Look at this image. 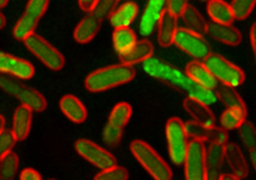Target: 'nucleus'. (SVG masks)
<instances>
[{
  "label": "nucleus",
  "mask_w": 256,
  "mask_h": 180,
  "mask_svg": "<svg viewBox=\"0 0 256 180\" xmlns=\"http://www.w3.org/2000/svg\"><path fill=\"white\" fill-rule=\"evenodd\" d=\"M142 68L150 76L164 82L166 85L184 92L189 98H194L207 105H212L218 100L214 90L207 89L196 83L187 74L181 72L180 68L168 64L165 61L150 57L142 62Z\"/></svg>",
  "instance_id": "obj_1"
},
{
  "label": "nucleus",
  "mask_w": 256,
  "mask_h": 180,
  "mask_svg": "<svg viewBox=\"0 0 256 180\" xmlns=\"http://www.w3.org/2000/svg\"><path fill=\"white\" fill-rule=\"evenodd\" d=\"M135 74L133 66L124 63L112 64L90 72L85 79V86L92 92H104L126 84L133 80Z\"/></svg>",
  "instance_id": "obj_2"
},
{
  "label": "nucleus",
  "mask_w": 256,
  "mask_h": 180,
  "mask_svg": "<svg viewBox=\"0 0 256 180\" xmlns=\"http://www.w3.org/2000/svg\"><path fill=\"white\" fill-rule=\"evenodd\" d=\"M130 152L154 180H170L172 178V168L148 142L134 140L130 144Z\"/></svg>",
  "instance_id": "obj_3"
},
{
  "label": "nucleus",
  "mask_w": 256,
  "mask_h": 180,
  "mask_svg": "<svg viewBox=\"0 0 256 180\" xmlns=\"http://www.w3.org/2000/svg\"><path fill=\"white\" fill-rule=\"evenodd\" d=\"M166 138L168 152L172 162L176 166L183 165L189 141L185 124L180 118L174 116L166 122Z\"/></svg>",
  "instance_id": "obj_4"
},
{
  "label": "nucleus",
  "mask_w": 256,
  "mask_h": 180,
  "mask_svg": "<svg viewBox=\"0 0 256 180\" xmlns=\"http://www.w3.org/2000/svg\"><path fill=\"white\" fill-rule=\"evenodd\" d=\"M204 61L214 78L222 84L234 88L243 84L246 78L243 70L226 60L222 55L210 53Z\"/></svg>",
  "instance_id": "obj_5"
},
{
  "label": "nucleus",
  "mask_w": 256,
  "mask_h": 180,
  "mask_svg": "<svg viewBox=\"0 0 256 180\" xmlns=\"http://www.w3.org/2000/svg\"><path fill=\"white\" fill-rule=\"evenodd\" d=\"M24 42L26 48L50 70H60L63 68L64 66L63 54L46 40L34 33Z\"/></svg>",
  "instance_id": "obj_6"
},
{
  "label": "nucleus",
  "mask_w": 256,
  "mask_h": 180,
  "mask_svg": "<svg viewBox=\"0 0 256 180\" xmlns=\"http://www.w3.org/2000/svg\"><path fill=\"white\" fill-rule=\"evenodd\" d=\"M174 44L196 60H204L211 53L210 44L204 36L192 32L188 28H178L176 30Z\"/></svg>",
  "instance_id": "obj_7"
},
{
  "label": "nucleus",
  "mask_w": 256,
  "mask_h": 180,
  "mask_svg": "<svg viewBox=\"0 0 256 180\" xmlns=\"http://www.w3.org/2000/svg\"><path fill=\"white\" fill-rule=\"evenodd\" d=\"M185 178L188 180H206V148L204 142H189L184 162Z\"/></svg>",
  "instance_id": "obj_8"
},
{
  "label": "nucleus",
  "mask_w": 256,
  "mask_h": 180,
  "mask_svg": "<svg viewBox=\"0 0 256 180\" xmlns=\"http://www.w3.org/2000/svg\"><path fill=\"white\" fill-rule=\"evenodd\" d=\"M74 146L78 154L100 170L116 165L114 155L90 140L79 139Z\"/></svg>",
  "instance_id": "obj_9"
},
{
  "label": "nucleus",
  "mask_w": 256,
  "mask_h": 180,
  "mask_svg": "<svg viewBox=\"0 0 256 180\" xmlns=\"http://www.w3.org/2000/svg\"><path fill=\"white\" fill-rule=\"evenodd\" d=\"M185 124V129L188 134V137H191L194 140L202 142H209L210 144H226L228 140V131L222 128H217L215 126H207L200 124L194 120L187 122Z\"/></svg>",
  "instance_id": "obj_10"
},
{
  "label": "nucleus",
  "mask_w": 256,
  "mask_h": 180,
  "mask_svg": "<svg viewBox=\"0 0 256 180\" xmlns=\"http://www.w3.org/2000/svg\"><path fill=\"white\" fill-rule=\"evenodd\" d=\"M168 7V0H148L140 20L139 31L144 37L150 36Z\"/></svg>",
  "instance_id": "obj_11"
},
{
  "label": "nucleus",
  "mask_w": 256,
  "mask_h": 180,
  "mask_svg": "<svg viewBox=\"0 0 256 180\" xmlns=\"http://www.w3.org/2000/svg\"><path fill=\"white\" fill-rule=\"evenodd\" d=\"M0 74H8L20 80H27L33 78L35 68L26 60L0 52Z\"/></svg>",
  "instance_id": "obj_12"
},
{
  "label": "nucleus",
  "mask_w": 256,
  "mask_h": 180,
  "mask_svg": "<svg viewBox=\"0 0 256 180\" xmlns=\"http://www.w3.org/2000/svg\"><path fill=\"white\" fill-rule=\"evenodd\" d=\"M207 34L220 42L231 46H236L242 42L241 32L231 24H222L212 22L207 26Z\"/></svg>",
  "instance_id": "obj_13"
},
{
  "label": "nucleus",
  "mask_w": 256,
  "mask_h": 180,
  "mask_svg": "<svg viewBox=\"0 0 256 180\" xmlns=\"http://www.w3.org/2000/svg\"><path fill=\"white\" fill-rule=\"evenodd\" d=\"M224 160V144H210L206 150V180H218Z\"/></svg>",
  "instance_id": "obj_14"
},
{
  "label": "nucleus",
  "mask_w": 256,
  "mask_h": 180,
  "mask_svg": "<svg viewBox=\"0 0 256 180\" xmlns=\"http://www.w3.org/2000/svg\"><path fill=\"white\" fill-rule=\"evenodd\" d=\"M224 159L238 180L246 178L248 176V166L239 146L234 142L224 144Z\"/></svg>",
  "instance_id": "obj_15"
},
{
  "label": "nucleus",
  "mask_w": 256,
  "mask_h": 180,
  "mask_svg": "<svg viewBox=\"0 0 256 180\" xmlns=\"http://www.w3.org/2000/svg\"><path fill=\"white\" fill-rule=\"evenodd\" d=\"M208 106L209 105L189 96H187L183 102V107L185 111L192 116L194 122L204 126H215L216 120L213 112Z\"/></svg>",
  "instance_id": "obj_16"
},
{
  "label": "nucleus",
  "mask_w": 256,
  "mask_h": 180,
  "mask_svg": "<svg viewBox=\"0 0 256 180\" xmlns=\"http://www.w3.org/2000/svg\"><path fill=\"white\" fill-rule=\"evenodd\" d=\"M186 74L192 81L207 89L215 90L218 87V80L214 78L204 63L198 60L192 61L187 64Z\"/></svg>",
  "instance_id": "obj_17"
},
{
  "label": "nucleus",
  "mask_w": 256,
  "mask_h": 180,
  "mask_svg": "<svg viewBox=\"0 0 256 180\" xmlns=\"http://www.w3.org/2000/svg\"><path fill=\"white\" fill-rule=\"evenodd\" d=\"M100 26L102 20L89 12L76 27L74 32V38L78 44H88L96 37L100 29Z\"/></svg>",
  "instance_id": "obj_18"
},
{
  "label": "nucleus",
  "mask_w": 256,
  "mask_h": 180,
  "mask_svg": "<svg viewBox=\"0 0 256 180\" xmlns=\"http://www.w3.org/2000/svg\"><path fill=\"white\" fill-rule=\"evenodd\" d=\"M60 109L64 116L76 124H82L87 118V109L79 98L72 94L64 96L60 100Z\"/></svg>",
  "instance_id": "obj_19"
},
{
  "label": "nucleus",
  "mask_w": 256,
  "mask_h": 180,
  "mask_svg": "<svg viewBox=\"0 0 256 180\" xmlns=\"http://www.w3.org/2000/svg\"><path fill=\"white\" fill-rule=\"evenodd\" d=\"M33 111L24 105H20L14 111L12 131L16 141H24L29 135L32 124Z\"/></svg>",
  "instance_id": "obj_20"
},
{
  "label": "nucleus",
  "mask_w": 256,
  "mask_h": 180,
  "mask_svg": "<svg viewBox=\"0 0 256 180\" xmlns=\"http://www.w3.org/2000/svg\"><path fill=\"white\" fill-rule=\"evenodd\" d=\"M158 42L163 48H168L174 44L178 27V16L168 10L163 14L158 24Z\"/></svg>",
  "instance_id": "obj_21"
},
{
  "label": "nucleus",
  "mask_w": 256,
  "mask_h": 180,
  "mask_svg": "<svg viewBox=\"0 0 256 180\" xmlns=\"http://www.w3.org/2000/svg\"><path fill=\"white\" fill-rule=\"evenodd\" d=\"M138 13H139L138 5L133 1L128 0L118 9H116L114 13L110 16L109 20L111 26H113L115 29L129 27L137 18Z\"/></svg>",
  "instance_id": "obj_22"
},
{
  "label": "nucleus",
  "mask_w": 256,
  "mask_h": 180,
  "mask_svg": "<svg viewBox=\"0 0 256 180\" xmlns=\"http://www.w3.org/2000/svg\"><path fill=\"white\" fill-rule=\"evenodd\" d=\"M207 14L212 22L222 24H232L235 20L230 4L224 0H208Z\"/></svg>",
  "instance_id": "obj_23"
},
{
  "label": "nucleus",
  "mask_w": 256,
  "mask_h": 180,
  "mask_svg": "<svg viewBox=\"0 0 256 180\" xmlns=\"http://www.w3.org/2000/svg\"><path fill=\"white\" fill-rule=\"evenodd\" d=\"M154 48L152 44L148 40H137L134 46L124 55L120 56V62L124 64H139L144 62L146 59L150 58L154 54Z\"/></svg>",
  "instance_id": "obj_24"
},
{
  "label": "nucleus",
  "mask_w": 256,
  "mask_h": 180,
  "mask_svg": "<svg viewBox=\"0 0 256 180\" xmlns=\"http://www.w3.org/2000/svg\"><path fill=\"white\" fill-rule=\"evenodd\" d=\"M137 42L134 31L129 27L116 28L113 32V46L118 56L128 53Z\"/></svg>",
  "instance_id": "obj_25"
},
{
  "label": "nucleus",
  "mask_w": 256,
  "mask_h": 180,
  "mask_svg": "<svg viewBox=\"0 0 256 180\" xmlns=\"http://www.w3.org/2000/svg\"><path fill=\"white\" fill-rule=\"evenodd\" d=\"M22 105H24L33 112H42L46 110L48 102L44 96L35 89L24 86L16 96Z\"/></svg>",
  "instance_id": "obj_26"
},
{
  "label": "nucleus",
  "mask_w": 256,
  "mask_h": 180,
  "mask_svg": "<svg viewBox=\"0 0 256 180\" xmlns=\"http://www.w3.org/2000/svg\"><path fill=\"white\" fill-rule=\"evenodd\" d=\"M180 16L189 30L202 36L207 33L208 24L206 22L202 14L192 5L188 4Z\"/></svg>",
  "instance_id": "obj_27"
},
{
  "label": "nucleus",
  "mask_w": 256,
  "mask_h": 180,
  "mask_svg": "<svg viewBox=\"0 0 256 180\" xmlns=\"http://www.w3.org/2000/svg\"><path fill=\"white\" fill-rule=\"evenodd\" d=\"M216 94L218 100L226 108H239L246 111V107L243 98L234 87L222 84L220 86H218Z\"/></svg>",
  "instance_id": "obj_28"
},
{
  "label": "nucleus",
  "mask_w": 256,
  "mask_h": 180,
  "mask_svg": "<svg viewBox=\"0 0 256 180\" xmlns=\"http://www.w3.org/2000/svg\"><path fill=\"white\" fill-rule=\"evenodd\" d=\"M38 20L31 16L24 14L14 27L13 35L14 39L24 42L28 37L35 33Z\"/></svg>",
  "instance_id": "obj_29"
},
{
  "label": "nucleus",
  "mask_w": 256,
  "mask_h": 180,
  "mask_svg": "<svg viewBox=\"0 0 256 180\" xmlns=\"http://www.w3.org/2000/svg\"><path fill=\"white\" fill-rule=\"evenodd\" d=\"M248 112L239 108H228L220 116V128L228 131L239 128L246 120Z\"/></svg>",
  "instance_id": "obj_30"
},
{
  "label": "nucleus",
  "mask_w": 256,
  "mask_h": 180,
  "mask_svg": "<svg viewBox=\"0 0 256 180\" xmlns=\"http://www.w3.org/2000/svg\"><path fill=\"white\" fill-rule=\"evenodd\" d=\"M20 166V159L13 150L0 160V180H11L14 178Z\"/></svg>",
  "instance_id": "obj_31"
},
{
  "label": "nucleus",
  "mask_w": 256,
  "mask_h": 180,
  "mask_svg": "<svg viewBox=\"0 0 256 180\" xmlns=\"http://www.w3.org/2000/svg\"><path fill=\"white\" fill-rule=\"evenodd\" d=\"M132 115V108L128 102H120L116 105L109 116V124L124 128Z\"/></svg>",
  "instance_id": "obj_32"
},
{
  "label": "nucleus",
  "mask_w": 256,
  "mask_h": 180,
  "mask_svg": "<svg viewBox=\"0 0 256 180\" xmlns=\"http://www.w3.org/2000/svg\"><path fill=\"white\" fill-rule=\"evenodd\" d=\"M120 0H96L90 13L102 22L114 13Z\"/></svg>",
  "instance_id": "obj_33"
},
{
  "label": "nucleus",
  "mask_w": 256,
  "mask_h": 180,
  "mask_svg": "<svg viewBox=\"0 0 256 180\" xmlns=\"http://www.w3.org/2000/svg\"><path fill=\"white\" fill-rule=\"evenodd\" d=\"M24 86L20 78L8 74H0V89L6 94L16 96Z\"/></svg>",
  "instance_id": "obj_34"
},
{
  "label": "nucleus",
  "mask_w": 256,
  "mask_h": 180,
  "mask_svg": "<svg viewBox=\"0 0 256 180\" xmlns=\"http://www.w3.org/2000/svg\"><path fill=\"white\" fill-rule=\"evenodd\" d=\"M239 136L243 142L244 146L248 150L256 148V126L248 120H244L243 124L239 126Z\"/></svg>",
  "instance_id": "obj_35"
},
{
  "label": "nucleus",
  "mask_w": 256,
  "mask_h": 180,
  "mask_svg": "<svg viewBox=\"0 0 256 180\" xmlns=\"http://www.w3.org/2000/svg\"><path fill=\"white\" fill-rule=\"evenodd\" d=\"M230 5L235 20H244L254 11L256 0H232Z\"/></svg>",
  "instance_id": "obj_36"
},
{
  "label": "nucleus",
  "mask_w": 256,
  "mask_h": 180,
  "mask_svg": "<svg viewBox=\"0 0 256 180\" xmlns=\"http://www.w3.org/2000/svg\"><path fill=\"white\" fill-rule=\"evenodd\" d=\"M129 176L128 170L126 168L115 165L113 167L102 170L98 172L94 180H126Z\"/></svg>",
  "instance_id": "obj_37"
},
{
  "label": "nucleus",
  "mask_w": 256,
  "mask_h": 180,
  "mask_svg": "<svg viewBox=\"0 0 256 180\" xmlns=\"http://www.w3.org/2000/svg\"><path fill=\"white\" fill-rule=\"evenodd\" d=\"M124 128H118L111 124H107L106 126L103 129L102 138L104 142L109 146H116L122 138Z\"/></svg>",
  "instance_id": "obj_38"
},
{
  "label": "nucleus",
  "mask_w": 256,
  "mask_h": 180,
  "mask_svg": "<svg viewBox=\"0 0 256 180\" xmlns=\"http://www.w3.org/2000/svg\"><path fill=\"white\" fill-rule=\"evenodd\" d=\"M50 5V0H29L26 7V14L40 20L46 14Z\"/></svg>",
  "instance_id": "obj_39"
},
{
  "label": "nucleus",
  "mask_w": 256,
  "mask_h": 180,
  "mask_svg": "<svg viewBox=\"0 0 256 180\" xmlns=\"http://www.w3.org/2000/svg\"><path fill=\"white\" fill-rule=\"evenodd\" d=\"M16 142V139L12 130L4 128L0 132V160L12 152Z\"/></svg>",
  "instance_id": "obj_40"
},
{
  "label": "nucleus",
  "mask_w": 256,
  "mask_h": 180,
  "mask_svg": "<svg viewBox=\"0 0 256 180\" xmlns=\"http://www.w3.org/2000/svg\"><path fill=\"white\" fill-rule=\"evenodd\" d=\"M187 5L188 0H168L166 10L178 18Z\"/></svg>",
  "instance_id": "obj_41"
},
{
  "label": "nucleus",
  "mask_w": 256,
  "mask_h": 180,
  "mask_svg": "<svg viewBox=\"0 0 256 180\" xmlns=\"http://www.w3.org/2000/svg\"><path fill=\"white\" fill-rule=\"evenodd\" d=\"M20 178L22 180H40L42 176L40 174L38 170L32 168H26L20 172Z\"/></svg>",
  "instance_id": "obj_42"
},
{
  "label": "nucleus",
  "mask_w": 256,
  "mask_h": 180,
  "mask_svg": "<svg viewBox=\"0 0 256 180\" xmlns=\"http://www.w3.org/2000/svg\"><path fill=\"white\" fill-rule=\"evenodd\" d=\"M96 1V0H78V4H79V7L81 8L82 11H85V12L89 13L92 11Z\"/></svg>",
  "instance_id": "obj_43"
},
{
  "label": "nucleus",
  "mask_w": 256,
  "mask_h": 180,
  "mask_svg": "<svg viewBox=\"0 0 256 180\" xmlns=\"http://www.w3.org/2000/svg\"><path fill=\"white\" fill-rule=\"evenodd\" d=\"M250 44H252V52H254V54L256 61V22H254L252 26V28H250Z\"/></svg>",
  "instance_id": "obj_44"
},
{
  "label": "nucleus",
  "mask_w": 256,
  "mask_h": 180,
  "mask_svg": "<svg viewBox=\"0 0 256 180\" xmlns=\"http://www.w3.org/2000/svg\"><path fill=\"white\" fill-rule=\"evenodd\" d=\"M218 180H237L238 178L232 174V172H228V174H220L218 176Z\"/></svg>",
  "instance_id": "obj_45"
},
{
  "label": "nucleus",
  "mask_w": 256,
  "mask_h": 180,
  "mask_svg": "<svg viewBox=\"0 0 256 180\" xmlns=\"http://www.w3.org/2000/svg\"><path fill=\"white\" fill-rule=\"evenodd\" d=\"M250 162L252 164V167L256 172V148L250 150Z\"/></svg>",
  "instance_id": "obj_46"
},
{
  "label": "nucleus",
  "mask_w": 256,
  "mask_h": 180,
  "mask_svg": "<svg viewBox=\"0 0 256 180\" xmlns=\"http://www.w3.org/2000/svg\"><path fill=\"white\" fill-rule=\"evenodd\" d=\"M6 26V18L4 16V14L0 12V30L3 29Z\"/></svg>",
  "instance_id": "obj_47"
},
{
  "label": "nucleus",
  "mask_w": 256,
  "mask_h": 180,
  "mask_svg": "<svg viewBox=\"0 0 256 180\" xmlns=\"http://www.w3.org/2000/svg\"><path fill=\"white\" fill-rule=\"evenodd\" d=\"M5 126V118L2 115H0V132L4 129Z\"/></svg>",
  "instance_id": "obj_48"
},
{
  "label": "nucleus",
  "mask_w": 256,
  "mask_h": 180,
  "mask_svg": "<svg viewBox=\"0 0 256 180\" xmlns=\"http://www.w3.org/2000/svg\"><path fill=\"white\" fill-rule=\"evenodd\" d=\"M8 1L9 0H0V9L4 8L8 4Z\"/></svg>",
  "instance_id": "obj_49"
},
{
  "label": "nucleus",
  "mask_w": 256,
  "mask_h": 180,
  "mask_svg": "<svg viewBox=\"0 0 256 180\" xmlns=\"http://www.w3.org/2000/svg\"><path fill=\"white\" fill-rule=\"evenodd\" d=\"M200 2H207L208 0H200Z\"/></svg>",
  "instance_id": "obj_50"
}]
</instances>
